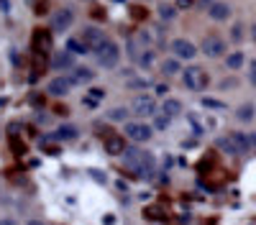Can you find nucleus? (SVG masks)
Wrapping results in <instances>:
<instances>
[{"mask_svg": "<svg viewBox=\"0 0 256 225\" xmlns=\"http://www.w3.org/2000/svg\"><path fill=\"white\" fill-rule=\"evenodd\" d=\"M208 15H210L212 20H226V18L230 15V5H228V3H218V0H216V3L208 5Z\"/></svg>", "mask_w": 256, "mask_h": 225, "instance_id": "nucleus-11", "label": "nucleus"}, {"mask_svg": "<svg viewBox=\"0 0 256 225\" xmlns=\"http://www.w3.org/2000/svg\"><path fill=\"white\" fill-rule=\"evenodd\" d=\"M128 113L126 108H113V110H108V120H113V123H126L128 120Z\"/></svg>", "mask_w": 256, "mask_h": 225, "instance_id": "nucleus-22", "label": "nucleus"}, {"mask_svg": "<svg viewBox=\"0 0 256 225\" xmlns=\"http://www.w3.org/2000/svg\"><path fill=\"white\" fill-rule=\"evenodd\" d=\"M248 146H251V149H256V133H251V136H248Z\"/></svg>", "mask_w": 256, "mask_h": 225, "instance_id": "nucleus-33", "label": "nucleus"}, {"mask_svg": "<svg viewBox=\"0 0 256 225\" xmlns=\"http://www.w3.org/2000/svg\"><path fill=\"white\" fill-rule=\"evenodd\" d=\"M159 18H162V20H172V18H177V5H166V3H162V5H159Z\"/></svg>", "mask_w": 256, "mask_h": 225, "instance_id": "nucleus-24", "label": "nucleus"}, {"mask_svg": "<svg viewBox=\"0 0 256 225\" xmlns=\"http://www.w3.org/2000/svg\"><path fill=\"white\" fill-rule=\"evenodd\" d=\"M230 38H233V41H241V38H244V26H241V23H233V28H230Z\"/></svg>", "mask_w": 256, "mask_h": 225, "instance_id": "nucleus-28", "label": "nucleus"}, {"mask_svg": "<svg viewBox=\"0 0 256 225\" xmlns=\"http://www.w3.org/2000/svg\"><path fill=\"white\" fill-rule=\"evenodd\" d=\"M80 38L88 44V49L90 51H95L102 41H105V36H102V31L100 28H95V26H88V28H82V33H80Z\"/></svg>", "mask_w": 256, "mask_h": 225, "instance_id": "nucleus-9", "label": "nucleus"}, {"mask_svg": "<svg viewBox=\"0 0 256 225\" xmlns=\"http://www.w3.org/2000/svg\"><path fill=\"white\" fill-rule=\"evenodd\" d=\"M156 92L164 97V92H169V87H166V85H159V87H156Z\"/></svg>", "mask_w": 256, "mask_h": 225, "instance_id": "nucleus-34", "label": "nucleus"}, {"mask_svg": "<svg viewBox=\"0 0 256 225\" xmlns=\"http://www.w3.org/2000/svg\"><path fill=\"white\" fill-rule=\"evenodd\" d=\"M52 67L56 69V72H64V69H74V54L72 51H56L54 54V59H52Z\"/></svg>", "mask_w": 256, "mask_h": 225, "instance_id": "nucleus-10", "label": "nucleus"}, {"mask_svg": "<svg viewBox=\"0 0 256 225\" xmlns=\"http://www.w3.org/2000/svg\"><path fill=\"white\" fill-rule=\"evenodd\" d=\"M128 85H131V87H146V79H131Z\"/></svg>", "mask_w": 256, "mask_h": 225, "instance_id": "nucleus-30", "label": "nucleus"}, {"mask_svg": "<svg viewBox=\"0 0 256 225\" xmlns=\"http://www.w3.org/2000/svg\"><path fill=\"white\" fill-rule=\"evenodd\" d=\"M162 113H164V115H169V118L182 115V102H180V100H174V97H164V102H162Z\"/></svg>", "mask_w": 256, "mask_h": 225, "instance_id": "nucleus-13", "label": "nucleus"}, {"mask_svg": "<svg viewBox=\"0 0 256 225\" xmlns=\"http://www.w3.org/2000/svg\"><path fill=\"white\" fill-rule=\"evenodd\" d=\"M28 225H41V220H31V223H28Z\"/></svg>", "mask_w": 256, "mask_h": 225, "instance_id": "nucleus-38", "label": "nucleus"}, {"mask_svg": "<svg viewBox=\"0 0 256 225\" xmlns=\"http://www.w3.org/2000/svg\"><path fill=\"white\" fill-rule=\"evenodd\" d=\"M230 138L236 141V146H238L241 154H248V151H251V146H248V136H244V133H230Z\"/></svg>", "mask_w": 256, "mask_h": 225, "instance_id": "nucleus-23", "label": "nucleus"}, {"mask_svg": "<svg viewBox=\"0 0 256 225\" xmlns=\"http://www.w3.org/2000/svg\"><path fill=\"white\" fill-rule=\"evenodd\" d=\"M202 54L210 59H220L226 54V41L220 36H205L202 38Z\"/></svg>", "mask_w": 256, "mask_h": 225, "instance_id": "nucleus-6", "label": "nucleus"}, {"mask_svg": "<svg viewBox=\"0 0 256 225\" xmlns=\"http://www.w3.org/2000/svg\"><path fill=\"white\" fill-rule=\"evenodd\" d=\"M169 49H172V54H174L180 61H182V59H184V61H190V59H195V56H198L195 44H192V41H187V38H174Z\"/></svg>", "mask_w": 256, "mask_h": 225, "instance_id": "nucleus-5", "label": "nucleus"}, {"mask_svg": "<svg viewBox=\"0 0 256 225\" xmlns=\"http://www.w3.org/2000/svg\"><path fill=\"white\" fill-rule=\"evenodd\" d=\"M154 61H156V54H154L152 49L146 46V49H144V51L138 54V59H136V64H138L141 69H152V67H154Z\"/></svg>", "mask_w": 256, "mask_h": 225, "instance_id": "nucleus-16", "label": "nucleus"}, {"mask_svg": "<svg viewBox=\"0 0 256 225\" xmlns=\"http://www.w3.org/2000/svg\"><path fill=\"white\" fill-rule=\"evenodd\" d=\"M123 136L128 141H134V143H146V141H152L154 128L148 126V123H144V120H128L123 126Z\"/></svg>", "mask_w": 256, "mask_h": 225, "instance_id": "nucleus-2", "label": "nucleus"}, {"mask_svg": "<svg viewBox=\"0 0 256 225\" xmlns=\"http://www.w3.org/2000/svg\"><path fill=\"white\" fill-rule=\"evenodd\" d=\"M123 149H126L123 136H108V138H105V151H108L110 156H120Z\"/></svg>", "mask_w": 256, "mask_h": 225, "instance_id": "nucleus-12", "label": "nucleus"}, {"mask_svg": "<svg viewBox=\"0 0 256 225\" xmlns=\"http://www.w3.org/2000/svg\"><path fill=\"white\" fill-rule=\"evenodd\" d=\"M95 54H98V64H100L102 69H116V67H118L120 49H118V44H116V41L105 38L102 44L95 49Z\"/></svg>", "mask_w": 256, "mask_h": 225, "instance_id": "nucleus-1", "label": "nucleus"}, {"mask_svg": "<svg viewBox=\"0 0 256 225\" xmlns=\"http://www.w3.org/2000/svg\"><path fill=\"white\" fill-rule=\"evenodd\" d=\"M67 51H72L74 56H77V54H90L88 44H84V41H82L80 36H77V38H70V41H67Z\"/></svg>", "mask_w": 256, "mask_h": 225, "instance_id": "nucleus-21", "label": "nucleus"}, {"mask_svg": "<svg viewBox=\"0 0 256 225\" xmlns=\"http://www.w3.org/2000/svg\"><path fill=\"white\" fill-rule=\"evenodd\" d=\"M54 138H56V141H74V138H77V128H74V126H59V128L54 131Z\"/></svg>", "mask_w": 256, "mask_h": 225, "instance_id": "nucleus-18", "label": "nucleus"}, {"mask_svg": "<svg viewBox=\"0 0 256 225\" xmlns=\"http://www.w3.org/2000/svg\"><path fill=\"white\" fill-rule=\"evenodd\" d=\"M182 82H184L187 90L200 92V90L208 87V74H205V69H200V67H187V69L182 72Z\"/></svg>", "mask_w": 256, "mask_h": 225, "instance_id": "nucleus-3", "label": "nucleus"}, {"mask_svg": "<svg viewBox=\"0 0 256 225\" xmlns=\"http://www.w3.org/2000/svg\"><path fill=\"white\" fill-rule=\"evenodd\" d=\"M162 72L166 74V77H174V74H180L182 69H180V59L177 56H172V59H164L162 61Z\"/></svg>", "mask_w": 256, "mask_h": 225, "instance_id": "nucleus-19", "label": "nucleus"}, {"mask_svg": "<svg viewBox=\"0 0 256 225\" xmlns=\"http://www.w3.org/2000/svg\"><path fill=\"white\" fill-rule=\"evenodd\" d=\"M210 3H216V0H200V5H202V8H208Z\"/></svg>", "mask_w": 256, "mask_h": 225, "instance_id": "nucleus-35", "label": "nucleus"}, {"mask_svg": "<svg viewBox=\"0 0 256 225\" xmlns=\"http://www.w3.org/2000/svg\"><path fill=\"white\" fill-rule=\"evenodd\" d=\"M244 64H246V56H244V51H230V54L226 56V67H228L230 72H238Z\"/></svg>", "mask_w": 256, "mask_h": 225, "instance_id": "nucleus-15", "label": "nucleus"}, {"mask_svg": "<svg viewBox=\"0 0 256 225\" xmlns=\"http://www.w3.org/2000/svg\"><path fill=\"white\" fill-rule=\"evenodd\" d=\"M205 105H208V108H223L220 102H216V100H205Z\"/></svg>", "mask_w": 256, "mask_h": 225, "instance_id": "nucleus-32", "label": "nucleus"}, {"mask_svg": "<svg viewBox=\"0 0 256 225\" xmlns=\"http://www.w3.org/2000/svg\"><path fill=\"white\" fill-rule=\"evenodd\" d=\"M251 38H254V41H256V23H254V26H251Z\"/></svg>", "mask_w": 256, "mask_h": 225, "instance_id": "nucleus-37", "label": "nucleus"}, {"mask_svg": "<svg viewBox=\"0 0 256 225\" xmlns=\"http://www.w3.org/2000/svg\"><path fill=\"white\" fill-rule=\"evenodd\" d=\"M144 49H146V46H144V41H138V38H134V36H131V38H128V44H126V54H128V56H131L134 61L138 59V54H141Z\"/></svg>", "mask_w": 256, "mask_h": 225, "instance_id": "nucleus-17", "label": "nucleus"}, {"mask_svg": "<svg viewBox=\"0 0 256 225\" xmlns=\"http://www.w3.org/2000/svg\"><path fill=\"white\" fill-rule=\"evenodd\" d=\"M72 23H74V13H72L70 8H62V10H56L54 18H52V31H54V33L70 31Z\"/></svg>", "mask_w": 256, "mask_h": 225, "instance_id": "nucleus-7", "label": "nucleus"}, {"mask_svg": "<svg viewBox=\"0 0 256 225\" xmlns=\"http://www.w3.org/2000/svg\"><path fill=\"white\" fill-rule=\"evenodd\" d=\"M72 85H74L72 77H54V79L49 82L46 92H49V95H54V97H64V95H70Z\"/></svg>", "mask_w": 256, "mask_h": 225, "instance_id": "nucleus-8", "label": "nucleus"}, {"mask_svg": "<svg viewBox=\"0 0 256 225\" xmlns=\"http://www.w3.org/2000/svg\"><path fill=\"white\" fill-rule=\"evenodd\" d=\"M236 118H238V120H246V123L254 120V105H241L238 113H236Z\"/></svg>", "mask_w": 256, "mask_h": 225, "instance_id": "nucleus-26", "label": "nucleus"}, {"mask_svg": "<svg viewBox=\"0 0 256 225\" xmlns=\"http://www.w3.org/2000/svg\"><path fill=\"white\" fill-rule=\"evenodd\" d=\"M0 225H18L16 220H0Z\"/></svg>", "mask_w": 256, "mask_h": 225, "instance_id": "nucleus-36", "label": "nucleus"}, {"mask_svg": "<svg viewBox=\"0 0 256 225\" xmlns=\"http://www.w3.org/2000/svg\"><path fill=\"white\" fill-rule=\"evenodd\" d=\"M190 5H192V0H177V10L180 8H190Z\"/></svg>", "mask_w": 256, "mask_h": 225, "instance_id": "nucleus-31", "label": "nucleus"}, {"mask_svg": "<svg viewBox=\"0 0 256 225\" xmlns=\"http://www.w3.org/2000/svg\"><path fill=\"white\" fill-rule=\"evenodd\" d=\"M102 97H105V90L92 87V90H90V95H88V105H95V102H100Z\"/></svg>", "mask_w": 256, "mask_h": 225, "instance_id": "nucleus-27", "label": "nucleus"}, {"mask_svg": "<svg viewBox=\"0 0 256 225\" xmlns=\"http://www.w3.org/2000/svg\"><path fill=\"white\" fill-rule=\"evenodd\" d=\"M216 146H218L220 151L230 154V156H238V154H241V151H238V146H236V141L230 138V133H228V136H220V138L216 141Z\"/></svg>", "mask_w": 256, "mask_h": 225, "instance_id": "nucleus-14", "label": "nucleus"}, {"mask_svg": "<svg viewBox=\"0 0 256 225\" xmlns=\"http://www.w3.org/2000/svg\"><path fill=\"white\" fill-rule=\"evenodd\" d=\"M169 123H172V118L164 115V113L159 110V113H156V118H154V128H156V131H166V128H169Z\"/></svg>", "mask_w": 256, "mask_h": 225, "instance_id": "nucleus-25", "label": "nucleus"}, {"mask_svg": "<svg viewBox=\"0 0 256 225\" xmlns=\"http://www.w3.org/2000/svg\"><path fill=\"white\" fill-rule=\"evenodd\" d=\"M95 79V72L88 69V67H74V77L72 82H80V85H84V82H92Z\"/></svg>", "mask_w": 256, "mask_h": 225, "instance_id": "nucleus-20", "label": "nucleus"}, {"mask_svg": "<svg viewBox=\"0 0 256 225\" xmlns=\"http://www.w3.org/2000/svg\"><path fill=\"white\" fill-rule=\"evenodd\" d=\"M131 113L138 115V118H152V115H156V100H154L152 95H138V97H134Z\"/></svg>", "mask_w": 256, "mask_h": 225, "instance_id": "nucleus-4", "label": "nucleus"}, {"mask_svg": "<svg viewBox=\"0 0 256 225\" xmlns=\"http://www.w3.org/2000/svg\"><path fill=\"white\" fill-rule=\"evenodd\" d=\"M248 82L256 87V61H248Z\"/></svg>", "mask_w": 256, "mask_h": 225, "instance_id": "nucleus-29", "label": "nucleus"}]
</instances>
